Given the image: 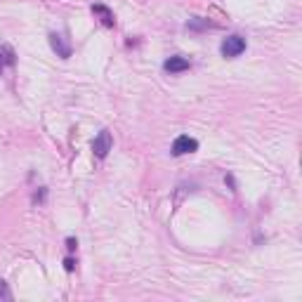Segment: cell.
<instances>
[{
	"mask_svg": "<svg viewBox=\"0 0 302 302\" xmlns=\"http://www.w3.org/2000/svg\"><path fill=\"white\" fill-rule=\"evenodd\" d=\"M66 248H69V250H76V238H66Z\"/></svg>",
	"mask_w": 302,
	"mask_h": 302,
	"instance_id": "cell-10",
	"label": "cell"
},
{
	"mask_svg": "<svg viewBox=\"0 0 302 302\" xmlns=\"http://www.w3.org/2000/svg\"><path fill=\"white\" fill-rule=\"evenodd\" d=\"M50 45H52V50L59 54L62 59H69V57H71V45L64 40V36H59V33H50Z\"/></svg>",
	"mask_w": 302,
	"mask_h": 302,
	"instance_id": "cell-4",
	"label": "cell"
},
{
	"mask_svg": "<svg viewBox=\"0 0 302 302\" xmlns=\"http://www.w3.org/2000/svg\"><path fill=\"white\" fill-rule=\"evenodd\" d=\"M73 264H76V262H73L71 257H66V260H64V269H66V272H73Z\"/></svg>",
	"mask_w": 302,
	"mask_h": 302,
	"instance_id": "cell-9",
	"label": "cell"
},
{
	"mask_svg": "<svg viewBox=\"0 0 302 302\" xmlns=\"http://www.w3.org/2000/svg\"><path fill=\"white\" fill-rule=\"evenodd\" d=\"M198 149V142L194 137H189V135H182V137H177L175 142H172L170 151L172 156H184V154H191V151H196Z\"/></svg>",
	"mask_w": 302,
	"mask_h": 302,
	"instance_id": "cell-2",
	"label": "cell"
},
{
	"mask_svg": "<svg viewBox=\"0 0 302 302\" xmlns=\"http://www.w3.org/2000/svg\"><path fill=\"white\" fill-rule=\"evenodd\" d=\"M0 300H10V290H7V286L0 281Z\"/></svg>",
	"mask_w": 302,
	"mask_h": 302,
	"instance_id": "cell-8",
	"label": "cell"
},
{
	"mask_svg": "<svg viewBox=\"0 0 302 302\" xmlns=\"http://www.w3.org/2000/svg\"><path fill=\"white\" fill-rule=\"evenodd\" d=\"M163 69L170 71V73H180V71H186V69H189V62H186L184 57H170V59L163 62Z\"/></svg>",
	"mask_w": 302,
	"mask_h": 302,
	"instance_id": "cell-5",
	"label": "cell"
},
{
	"mask_svg": "<svg viewBox=\"0 0 302 302\" xmlns=\"http://www.w3.org/2000/svg\"><path fill=\"white\" fill-rule=\"evenodd\" d=\"M92 12L102 19V24H104V26H114V14H111V10H109V7H104V5H92Z\"/></svg>",
	"mask_w": 302,
	"mask_h": 302,
	"instance_id": "cell-6",
	"label": "cell"
},
{
	"mask_svg": "<svg viewBox=\"0 0 302 302\" xmlns=\"http://www.w3.org/2000/svg\"><path fill=\"white\" fill-rule=\"evenodd\" d=\"M246 50V40L241 38V36H229V38L222 40V45H220V52L224 57H238V54Z\"/></svg>",
	"mask_w": 302,
	"mask_h": 302,
	"instance_id": "cell-1",
	"label": "cell"
},
{
	"mask_svg": "<svg viewBox=\"0 0 302 302\" xmlns=\"http://www.w3.org/2000/svg\"><path fill=\"white\" fill-rule=\"evenodd\" d=\"M10 64H14V52L7 45H2V47H0V69H2V66H10Z\"/></svg>",
	"mask_w": 302,
	"mask_h": 302,
	"instance_id": "cell-7",
	"label": "cell"
},
{
	"mask_svg": "<svg viewBox=\"0 0 302 302\" xmlns=\"http://www.w3.org/2000/svg\"><path fill=\"white\" fill-rule=\"evenodd\" d=\"M92 151H94L97 158H106V154L111 151V132L109 130L99 132V135L94 137V142H92Z\"/></svg>",
	"mask_w": 302,
	"mask_h": 302,
	"instance_id": "cell-3",
	"label": "cell"
}]
</instances>
